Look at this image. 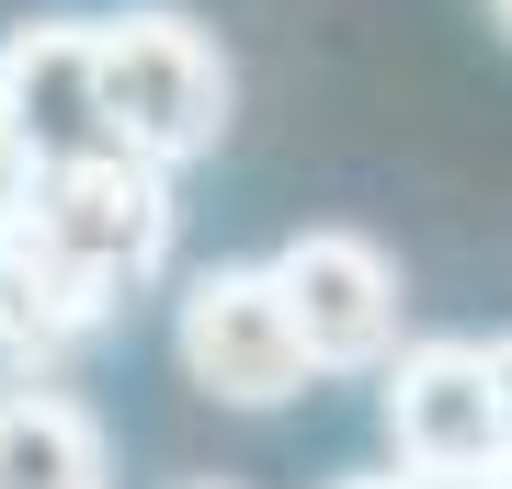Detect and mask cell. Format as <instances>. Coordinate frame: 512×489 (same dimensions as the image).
Here are the masks:
<instances>
[{
  "label": "cell",
  "instance_id": "obj_1",
  "mask_svg": "<svg viewBox=\"0 0 512 489\" xmlns=\"http://www.w3.org/2000/svg\"><path fill=\"white\" fill-rule=\"evenodd\" d=\"M92 46H103V126H114V148H148L171 171L217 160L228 114H239V69H228V46L194 12L137 0V12L92 23Z\"/></svg>",
  "mask_w": 512,
  "mask_h": 489
},
{
  "label": "cell",
  "instance_id": "obj_2",
  "mask_svg": "<svg viewBox=\"0 0 512 489\" xmlns=\"http://www.w3.org/2000/svg\"><path fill=\"white\" fill-rule=\"evenodd\" d=\"M171 364H183V387L217 399V410H296L319 387V353H308V330L285 308L274 262L183 273V296H171Z\"/></svg>",
  "mask_w": 512,
  "mask_h": 489
},
{
  "label": "cell",
  "instance_id": "obj_3",
  "mask_svg": "<svg viewBox=\"0 0 512 489\" xmlns=\"http://www.w3.org/2000/svg\"><path fill=\"white\" fill-rule=\"evenodd\" d=\"M23 228L57 239L92 285L114 296H148L183 251V205H171V160H148V148H80V160H46L35 171V205H23Z\"/></svg>",
  "mask_w": 512,
  "mask_h": 489
},
{
  "label": "cell",
  "instance_id": "obj_4",
  "mask_svg": "<svg viewBox=\"0 0 512 489\" xmlns=\"http://www.w3.org/2000/svg\"><path fill=\"white\" fill-rule=\"evenodd\" d=\"M274 285H285L296 330H308L319 376H376V364L410 342V285H399V251H387V239H365V228H342V217L296 228L285 251H274Z\"/></svg>",
  "mask_w": 512,
  "mask_h": 489
},
{
  "label": "cell",
  "instance_id": "obj_5",
  "mask_svg": "<svg viewBox=\"0 0 512 489\" xmlns=\"http://www.w3.org/2000/svg\"><path fill=\"white\" fill-rule=\"evenodd\" d=\"M376 421H387V455L399 467H501L512 455L490 342H467V330H433V342L387 353L376 364Z\"/></svg>",
  "mask_w": 512,
  "mask_h": 489
},
{
  "label": "cell",
  "instance_id": "obj_6",
  "mask_svg": "<svg viewBox=\"0 0 512 489\" xmlns=\"http://www.w3.org/2000/svg\"><path fill=\"white\" fill-rule=\"evenodd\" d=\"M114 308H126V296L92 285L57 239H35L23 217L0 228V376H69V364L114 330Z\"/></svg>",
  "mask_w": 512,
  "mask_h": 489
},
{
  "label": "cell",
  "instance_id": "obj_7",
  "mask_svg": "<svg viewBox=\"0 0 512 489\" xmlns=\"http://www.w3.org/2000/svg\"><path fill=\"white\" fill-rule=\"evenodd\" d=\"M0 103L35 137V160L114 148V126H103V46H92V23H69V12H35V23L0 35Z\"/></svg>",
  "mask_w": 512,
  "mask_h": 489
},
{
  "label": "cell",
  "instance_id": "obj_8",
  "mask_svg": "<svg viewBox=\"0 0 512 489\" xmlns=\"http://www.w3.org/2000/svg\"><path fill=\"white\" fill-rule=\"evenodd\" d=\"M114 444L57 376H0V489H103Z\"/></svg>",
  "mask_w": 512,
  "mask_h": 489
},
{
  "label": "cell",
  "instance_id": "obj_9",
  "mask_svg": "<svg viewBox=\"0 0 512 489\" xmlns=\"http://www.w3.org/2000/svg\"><path fill=\"white\" fill-rule=\"evenodd\" d=\"M35 171H46V160H35V137H23V126H12V103H0V228L35 205Z\"/></svg>",
  "mask_w": 512,
  "mask_h": 489
},
{
  "label": "cell",
  "instance_id": "obj_10",
  "mask_svg": "<svg viewBox=\"0 0 512 489\" xmlns=\"http://www.w3.org/2000/svg\"><path fill=\"white\" fill-rule=\"evenodd\" d=\"M399 489H512V455L501 467H399Z\"/></svg>",
  "mask_w": 512,
  "mask_h": 489
},
{
  "label": "cell",
  "instance_id": "obj_11",
  "mask_svg": "<svg viewBox=\"0 0 512 489\" xmlns=\"http://www.w3.org/2000/svg\"><path fill=\"white\" fill-rule=\"evenodd\" d=\"M490 376H501V433H512V330H490Z\"/></svg>",
  "mask_w": 512,
  "mask_h": 489
},
{
  "label": "cell",
  "instance_id": "obj_12",
  "mask_svg": "<svg viewBox=\"0 0 512 489\" xmlns=\"http://www.w3.org/2000/svg\"><path fill=\"white\" fill-rule=\"evenodd\" d=\"M330 489H399V478H330Z\"/></svg>",
  "mask_w": 512,
  "mask_h": 489
},
{
  "label": "cell",
  "instance_id": "obj_13",
  "mask_svg": "<svg viewBox=\"0 0 512 489\" xmlns=\"http://www.w3.org/2000/svg\"><path fill=\"white\" fill-rule=\"evenodd\" d=\"M490 23H501V35H512V0H490Z\"/></svg>",
  "mask_w": 512,
  "mask_h": 489
},
{
  "label": "cell",
  "instance_id": "obj_14",
  "mask_svg": "<svg viewBox=\"0 0 512 489\" xmlns=\"http://www.w3.org/2000/svg\"><path fill=\"white\" fill-rule=\"evenodd\" d=\"M183 489H239V478H183Z\"/></svg>",
  "mask_w": 512,
  "mask_h": 489
}]
</instances>
